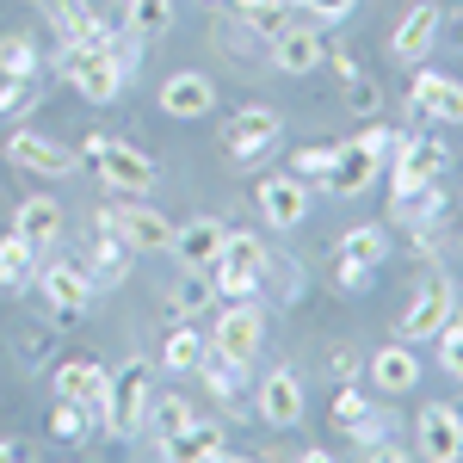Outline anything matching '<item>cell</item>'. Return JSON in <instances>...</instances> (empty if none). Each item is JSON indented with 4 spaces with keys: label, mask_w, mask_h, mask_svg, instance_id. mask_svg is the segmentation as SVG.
Returning a JSON list of instances; mask_svg holds the SVG:
<instances>
[{
    "label": "cell",
    "mask_w": 463,
    "mask_h": 463,
    "mask_svg": "<svg viewBox=\"0 0 463 463\" xmlns=\"http://www.w3.org/2000/svg\"><path fill=\"white\" fill-rule=\"evenodd\" d=\"M80 161L106 179L111 192H124V198H143V192H155V179H161L155 155H143V148H130V143H118V137H106V130L80 143Z\"/></svg>",
    "instance_id": "6da1fadb"
},
{
    "label": "cell",
    "mask_w": 463,
    "mask_h": 463,
    "mask_svg": "<svg viewBox=\"0 0 463 463\" xmlns=\"http://www.w3.org/2000/svg\"><path fill=\"white\" fill-rule=\"evenodd\" d=\"M395 137L383 130V124H371V130H358L353 143L334 148V167H327V192L334 198H358V192H371L377 185V174H383V161H390Z\"/></svg>",
    "instance_id": "7a4b0ae2"
},
{
    "label": "cell",
    "mask_w": 463,
    "mask_h": 463,
    "mask_svg": "<svg viewBox=\"0 0 463 463\" xmlns=\"http://www.w3.org/2000/svg\"><path fill=\"white\" fill-rule=\"evenodd\" d=\"M143 414H148V364L130 358L106 371V395H99V420H106L111 439H137L143 432Z\"/></svg>",
    "instance_id": "3957f363"
},
{
    "label": "cell",
    "mask_w": 463,
    "mask_h": 463,
    "mask_svg": "<svg viewBox=\"0 0 463 463\" xmlns=\"http://www.w3.org/2000/svg\"><path fill=\"white\" fill-rule=\"evenodd\" d=\"M62 80H69L87 106H111V99L124 93V80H130V74L111 62L106 43H69V50H62Z\"/></svg>",
    "instance_id": "277c9868"
},
{
    "label": "cell",
    "mask_w": 463,
    "mask_h": 463,
    "mask_svg": "<svg viewBox=\"0 0 463 463\" xmlns=\"http://www.w3.org/2000/svg\"><path fill=\"white\" fill-rule=\"evenodd\" d=\"M99 229H111L130 253H167V241H174V222L155 211V204H143V198L106 204V211H99Z\"/></svg>",
    "instance_id": "5b68a950"
},
{
    "label": "cell",
    "mask_w": 463,
    "mask_h": 463,
    "mask_svg": "<svg viewBox=\"0 0 463 463\" xmlns=\"http://www.w3.org/2000/svg\"><path fill=\"white\" fill-rule=\"evenodd\" d=\"M383 253H390V235H383L377 222H358V229H346V235H340V260H334V290L358 297V290L377 279Z\"/></svg>",
    "instance_id": "8992f818"
},
{
    "label": "cell",
    "mask_w": 463,
    "mask_h": 463,
    "mask_svg": "<svg viewBox=\"0 0 463 463\" xmlns=\"http://www.w3.org/2000/svg\"><path fill=\"white\" fill-rule=\"evenodd\" d=\"M6 161L32 179H69L80 167V148H62L56 137H43V130H13L6 137Z\"/></svg>",
    "instance_id": "52a82bcc"
},
{
    "label": "cell",
    "mask_w": 463,
    "mask_h": 463,
    "mask_svg": "<svg viewBox=\"0 0 463 463\" xmlns=\"http://www.w3.org/2000/svg\"><path fill=\"white\" fill-rule=\"evenodd\" d=\"M279 111L272 106H241L235 118H229V130H222V155L229 161H241V167H253L260 155H272L279 148Z\"/></svg>",
    "instance_id": "ba28073f"
},
{
    "label": "cell",
    "mask_w": 463,
    "mask_h": 463,
    "mask_svg": "<svg viewBox=\"0 0 463 463\" xmlns=\"http://www.w3.org/2000/svg\"><path fill=\"white\" fill-rule=\"evenodd\" d=\"M260 340H266V316H260V303H222V316L211 321V353L222 358H241L248 364L260 353Z\"/></svg>",
    "instance_id": "9c48e42d"
},
{
    "label": "cell",
    "mask_w": 463,
    "mask_h": 463,
    "mask_svg": "<svg viewBox=\"0 0 463 463\" xmlns=\"http://www.w3.org/2000/svg\"><path fill=\"white\" fill-rule=\"evenodd\" d=\"M414 445L427 463H458L463 458V408L451 402H427L420 420H414Z\"/></svg>",
    "instance_id": "30bf717a"
},
{
    "label": "cell",
    "mask_w": 463,
    "mask_h": 463,
    "mask_svg": "<svg viewBox=\"0 0 463 463\" xmlns=\"http://www.w3.org/2000/svg\"><path fill=\"white\" fill-rule=\"evenodd\" d=\"M390 185L402 192V185H427V179H439L445 167H451V143L445 137H408V143L390 148Z\"/></svg>",
    "instance_id": "8fae6325"
},
{
    "label": "cell",
    "mask_w": 463,
    "mask_h": 463,
    "mask_svg": "<svg viewBox=\"0 0 463 463\" xmlns=\"http://www.w3.org/2000/svg\"><path fill=\"white\" fill-rule=\"evenodd\" d=\"M408 111L427 118V124H463V80L420 69L408 80Z\"/></svg>",
    "instance_id": "7c38bea8"
},
{
    "label": "cell",
    "mask_w": 463,
    "mask_h": 463,
    "mask_svg": "<svg viewBox=\"0 0 463 463\" xmlns=\"http://www.w3.org/2000/svg\"><path fill=\"white\" fill-rule=\"evenodd\" d=\"M451 309H458V290H451V279H427V285L414 290L408 316H402V340H439V327L451 321Z\"/></svg>",
    "instance_id": "4fadbf2b"
},
{
    "label": "cell",
    "mask_w": 463,
    "mask_h": 463,
    "mask_svg": "<svg viewBox=\"0 0 463 463\" xmlns=\"http://www.w3.org/2000/svg\"><path fill=\"white\" fill-rule=\"evenodd\" d=\"M364 383L383 395H408L420 383V353H414V340H395V346H377V353L364 358Z\"/></svg>",
    "instance_id": "5bb4252c"
},
{
    "label": "cell",
    "mask_w": 463,
    "mask_h": 463,
    "mask_svg": "<svg viewBox=\"0 0 463 463\" xmlns=\"http://www.w3.org/2000/svg\"><path fill=\"white\" fill-rule=\"evenodd\" d=\"M37 285H43V297H50L56 316H80V309L93 303V272H87L80 260H50V266L37 272Z\"/></svg>",
    "instance_id": "9a60e30c"
},
{
    "label": "cell",
    "mask_w": 463,
    "mask_h": 463,
    "mask_svg": "<svg viewBox=\"0 0 463 463\" xmlns=\"http://www.w3.org/2000/svg\"><path fill=\"white\" fill-rule=\"evenodd\" d=\"M439 25H445V13H439L432 0L408 6V13H402V25H395V37H390L395 62H414V69H420L432 50H439Z\"/></svg>",
    "instance_id": "2e32d148"
},
{
    "label": "cell",
    "mask_w": 463,
    "mask_h": 463,
    "mask_svg": "<svg viewBox=\"0 0 463 463\" xmlns=\"http://www.w3.org/2000/svg\"><path fill=\"white\" fill-rule=\"evenodd\" d=\"M327 62V32L321 25H285L272 37V69L279 74H316Z\"/></svg>",
    "instance_id": "e0dca14e"
},
{
    "label": "cell",
    "mask_w": 463,
    "mask_h": 463,
    "mask_svg": "<svg viewBox=\"0 0 463 463\" xmlns=\"http://www.w3.org/2000/svg\"><path fill=\"white\" fill-rule=\"evenodd\" d=\"M260 216H266L272 229H297V222L309 216V179H297V174L260 179Z\"/></svg>",
    "instance_id": "ac0fdd59"
},
{
    "label": "cell",
    "mask_w": 463,
    "mask_h": 463,
    "mask_svg": "<svg viewBox=\"0 0 463 463\" xmlns=\"http://www.w3.org/2000/svg\"><path fill=\"white\" fill-rule=\"evenodd\" d=\"M253 402H260V420L279 427V432H290L297 420H303V408H309V402H303V383H297V371H272V377H260V395H253Z\"/></svg>",
    "instance_id": "d6986e66"
},
{
    "label": "cell",
    "mask_w": 463,
    "mask_h": 463,
    "mask_svg": "<svg viewBox=\"0 0 463 463\" xmlns=\"http://www.w3.org/2000/svg\"><path fill=\"white\" fill-rule=\"evenodd\" d=\"M222 235H229V222L222 216H192V222H179L174 229V241H167V253H174L179 266H211L216 253H222Z\"/></svg>",
    "instance_id": "ffe728a7"
},
{
    "label": "cell",
    "mask_w": 463,
    "mask_h": 463,
    "mask_svg": "<svg viewBox=\"0 0 463 463\" xmlns=\"http://www.w3.org/2000/svg\"><path fill=\"white\" fill-rule=\"evenodd\" d=\"M161 111H167V118H211L216 111L211 74H198V69L167 74V80H161Z\"/></svg>",
    "instance_id": "44dd1931"
},
{
    "label": "cell",
    "mask_w": 463,
    "mask_h": 463,
    "mask_svg": "<svg viewBox=\"0 0 463 463\" xmlns=\"http://www.w3.org/2000/svg\"><path fill=\"white\" fill-rule=\"evenodd\" d=\"M50 32H62V43H106V19L87 0H37Z\"/></svg>",
    "instance_id": "7402d4cb"
},
{
    "label": "cell",
    "mask_w": 463,
    "mask_h": 463,
    "mask_svg": "<svg viewBox=\"0 0 463 463\" xmlns=\"http://www.w3.org/2000/svg\"><path fill=\"white\" fill-rule=\"evenodd\" d=\"M204 353H211V334L179 321V327H167V340H161V371H167V377H198Z\"/></svg>",
    "instance_id": "603a6c76"
},
{
    "label": "cell",
    "mask_w": 463,
    "mask_h": 463,
    "mask_svg": "<svg viewBox=\"0 0 463 463\" xmlns=\"http://www.w3.org/2000/svg\"><path fill=\"white\" fill-rule=\"evenodd\" d=\"M56 395H62V402H80V408H99V395H106V364H99V358H62V364H56Z\"/></svg>",
    "instance_id": "cb8c5ba5"
},
{
    "label": "cell",
    "mask_w": 463,
    "mask_h": 463,
    "mask_svg": "<svg viewBox=\"0 0 463 463\" xmlns=\"http://www.w3.org/2000/svg\"><path fill=\"white\" fill-rule=\"evenodd\" d=\"M395 222H408V229H439V216H445V192H439V179L427 185H402L390 204Z\"/></svg>",
    "instance_id": "d4e9b609"
},
{
    "label": "cell",
    "mask_w": 463,
    "mask_h": 463,
    "mask_svg": "<svg viewBox=\"0 0 463 463\" xmlns=\"http://www.w3.org/2000/svg\"><path fill=\"white\" fill-rule=\"evenodd\" d=\"M13 229H19V235H25V241H32L37 253H43L50 241H56V235H62V204L37 192V198H25V204L13 211Z\"/></svg>",
    "instance_id": "484cf974"
},
{
    "label": "cell",
    "mask_w": 463,
    "mask_h": 463,
    "mask_svg": "<svg viewBox=\"0 0 463 463\" xmlns=\"http://www.w3.org/2000/svg\"><path fill=\"white\" fill-rule=\"evenodd\" d=\"M80 266L93 272V290L99 285H124V279H130V248H124L111 229H99V235H93V253H87Z\"/></svg>",
    "instance_id": "4316f807"
},
{
    "label": "cell",
    "mask_w": 463,
    "mask_h": 463,
    "mask_svg": "<svg viewBox=\"0 0 463 463\" xmlns=\"http://www.w3.org/2000/svg\"><path fill=\"white\" fill-rule=\"evenodd\" d=\"M167 458H179V463H204V458H229V432L222 427H204V420H192V427L179 432V439H167L161 445Z\"/></svg>",
    "instance_id": "83f0119b"
},
{
    "label": "cell",
    "mask_w": 463,
    "mask_h": 463,
    "mask_svg": "<svg viewBox=\"0 0 463 463\" xmlns=\"http://www.w3.org/2000/svg\"><path fill=\"white\" fill-rule=\"evenodd\" d=\"M32 279H37V248L19 229H6L0 235V290H25Z\"/></svg>",
    "instance_id": "f1b7e54d"
},
{
    "label": "cell",
    "mask_w": 463,
    "mask_h": 463,
    "mask_svg": "<svg viewBox=\"0 0 463 463\" xmlns=\"http://www.w3.org/2000/svg\"><path fill=\"white\" fill-rule=\"evenodd\" d=\"M185 427H192V402H185V395H148L143 432H155V445H167V439H179Z\"/></svg>",
    "instance_id": "f546056e"
},
{
    "label": "cell",
    "mask_w": 463,
    "mask_h": 463,
    "mask_svg": "<svg viewBox=\"0 0 463 463\" xmlns=\"http://www.w3.org/2000/svg\"><path fill=\"white\" fill-rule=\"evenodd\" d=\"M266 260H272V253H266V241H260V235L229 229V235H222V253H216L211 266H229V272H253V279H266Z\"/></svg>",
    "instance_id": "4dcf8cb0"
},
{
    "label": "cell",
    "mask_w": 463,
    "mask_h": 463,
    "mask_svg": "<svg viewBox=\"0 0 463 463\" xmlns=\"http://www.w3.org/2000/svg\"><path fill=\"white\" fill-rule=\"evenodd\" d=\"M346 432H353V445H358V451H383V458H395V445H390L395 414H390V408H364L358 420H346Z\"/></svg>",
    "instance_id": "1f68e13d"
},
{
    "label": "cell",
    "mask_w": 463,
    "mask_h": 463,
    "mask_svg": "<svg viewBox=\"0 0 463 463\" xmlns=\"http://www.w3.org/2000/svg\"><path fill=\"white\" fill-rule=\"evenodd\" d=\"M211 303H216L211 272H198V266H185V279L167 285V309H179V316H198V309H211Z\"/></svg>",
    "instance_id": "d6a6232c"
},
{
    "label": "cell",
    "mask_w": 463,
    "mask_h": 463,
    "mask_svg": "<svg viewBox=\"0 0 463 463\" xmlns=\"http://www.w3.org/2000/svg\"><path fill=\"white\" fill-rule=\"evenodd\" d=\"M198 377H204V390H211L216 402H235V395H241V358L204 353V364H198Z\"/></svg>",
    "instance_id": "836d02e7"
},
{
    "label": "cell",
    "mask_w": 463,
    "mask_h": 463,
    "mask_svg": "<svg viewBox=\"0 0 463 463\" xmlns=\"http://www.w3.org/2000/svg\"><path fill=\"white\" fill-rule=\"evenodd\" d=\"M124 25H137L143 37H161L174 25V0H124Z\"/></svg>",
    "instance_id": "e575fe53"
},
{
    "label": "cell",
    "mask_w": 463,
    "mask_h": 463,
    "mask_svg": "<svg viewBox=\"0 0 463 463\" xmlns=\"http://www.w3.org/2000/svg\"><path fill=\"white\" fill-rule=\"evenodd\" d=\"M0 74H6V80L37 74V43L32 37H0Z\"/></svg>",
    "instance_id": "d590c367"
},
{
    "label": "cell",
    "mask_w": 463,
    "mask_h": 463,
    "mask_svg": "<svg viewBox=\"0 0 463 463\" xmlns=\"http://www.w3.org/2000/svg\"><path fill=\"white\" fill-rule=\"evenodd\" d=\"M50 432H56L62 445H80V439H87V408H80V402H62V395H56V414H50Z\"/></svg>",
    "instance_id": "8d00e7d4"
},
{
    "label": "cell",
    "mask_w": 463,
    "mask_h": 463,
    "mask_svg": "<svg viewBox=\"0 0 463 463\" xmlns=\"http://www.w3.org/2000/svg\"><path fill=\"white\" fill-rule=\"evenodd\" d=\"M346 106H353L358 118H377V111H383V87L364 80V74H353V80H346Z\"/></svg>",
    "instance_id": "74e56055"
},
{
    "label": "cell",
    "mask_w": 463,
    "mask_h": 463,
    "mask_svg": "<svg viewBox=\"0 0 463 463\" xmlns=\"http://www.w3.org/2000/svg\"><path fill=\"white\" fill-rule=\"evenodd\" d=\"M327 167H334V143L297 148V161H290V174H297V179H327Z\"/></svg>",
    "instance_id": "f35d334b"
},
{
    "label": "cell",
    "mask_w": 463,
    "mask_h": 463,
    "mask_svg": "<svg viewBox=\"0 0 463 463\" xmlns=\"http://www.w3.org/2000/svg\"><path fill=\"white\" fill-rule=\"evenodd\" d=\"M439 364L463 383V321H445V327H439Z\"/></svg>",
    "instance_id": "ab89813d"
},
{
    "label": "cell",
    "mask_w": 463,
    "mask_h": 463,
    "mask_svg": "<svg viewBox=\"0 0 463 463\" xmlns=\"http://www.w3.org/2000/svg\"><path fill=\"white\" fill-rule=\"evenodd\" d=\"M25 106H37V74H25V80H6V87H0V118H19Z\"/></svg>",
    "instance_id": "60d3db41"
},
{
    "label": "cell",
    "mask_w": 463,
    "mask_h": 463,
    "mask_svg": "<svg viewBox=\"0 0 463 463\" xmlns=\"http://www.w3.org/2000/svg\"><path fill=\"white\" fill-rule=\"evenodd\" d=\"M364 408H371V395H364V377H353L346 390L334 395V420H340V427H346V420H358Z\"/></svg>",
    "instance_id": "b9f144b4"
},
{
    "label": "cell",
    "mask_w": 463,
    "mask_h": 463,
    "mask_svg": "<svg viewBox=\"0 0 463 463\" xmlns=\"http://www.w3.org/2000/svg\"><path fill=\"white\" fill-rule=\"evenodd\" d=\"M303 6H309L316 25H340V19H353V13H358V0H303Z\"/></svg>",
    "instance_id": "7bdbcfd3"
},
{
    "label": "cell",
    "mask_w": 463,
    "mask_h": 463,
    "mask_svg": "<svg viewBox=\"0 0 463 463\" xmlns=\"http://www.w3.org/2000/svg\"><path fill=\"white\" fill-rule=\"evenodd\" d=\"M334 371H340V383H353V377H364V353H353V346H334V358H327Z\"/></svg>",
    "instance_id": "ee69618b"
},
{
    "label": "cell",
    "mask_w": 463,
    "mask_h": 463,
    "mask_svg": "<svg viewBox=\"0 0 463 463\" xmlns=\"http://www.w3.org/2000/svg\"><path fill=\"white\" fill-rule=\"evenodd\" d=\"M229 6H241V13H260V6H272V0H229Z\"/></svg>",
    "instance_id": "f6af8a7d"
},
{
    "label": "cell",
    "mask_w": 463,
    "mask_h": 463,
    "mask_svg": "<svg viewBox=\"0 0 463 463\" xmlns=\"http://www.w3.org/2000/svg\"><path fill=\"white\" fill-rule=\"evenodd\" d=\"M451 321H463V303H458V309H451Z\"/></svg>",
    "instance_id": "bcb514c9"
},
{
    "label": "cell",
    "mask_w": 463,
    "mask_h": 463,
    "mask_svg": "<svg viewBox=\"0 0 463 463\" xmlns=\"http://www.w3.org/2000/svg\"><path fill=\"white\" fill-rule=\"evenodd\" d=\"M211 6H222V0H211Z\"/></svg>",
    "instance_id": "7dc6e473"
}]
</instances>
